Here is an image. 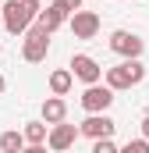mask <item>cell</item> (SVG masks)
<instances>
[{
    "mask_svg": "<svg viewBox=\"0 0 149 153\" xmlns=\"http://www.w3.org/2000/svg\"><path fill=\"white\" fill-rule=\"evenodd\" d=\"M43 11L39 0H7L0 7V25L11 32V36H25V29L36 22V14Z\"/></svg>",
    "mask_w": 149,
    "mask_h": 153,
    "instance_id": "cell-1",
    "label": "cell"
},
{
    "mask_svg": "<svg viewBox=\"0 0 149 153\" xmlns=\"http://www.w3.org/2000/svg\"><path fill=\"white\" fill-rule=\"evenodd\" d=\"M103 78H107V89L110 93H121V89H131V85H139L146 78V64L142 61H121V64L107 68Z\"/></svg>",
    "mask_w": 149,
    "mask_h": 153,
    "instance_id": "cell-2",
    "label": "cell"
},
{
    "mask_svg": "<svg viewBox=\"0 0 149 153\" xmlns=\"http://www.w3.org/2000/svg\"><path fill=\"white\" fill-rule=\"evenodd\" d=\"M46 53H50V32L32 22L25 29V39H21V57L29 64H39V61H46Z\"/></svg>",
    "mask_w": 149,
    "mask_h": 153,
    "instance_id": "cell-3",
    "label": "cell"
},
{
    "mask_svg": "<svg viewBox=\"0 0 149 153\" xmlns=\"http://www.w3.org/2000/svg\"><path fill=\"white\" fill-rule=\"evenodd\" d=\"M110 50L117 57H124V61H139L142 50H146V39H139L128 29H117V32H110Z\"/></svg>",
    "mask_w": 149,
    "mask_h": 153,
    "instance_id": "cell-4",
    "label": "cell"
},
{
    "mask_svg": "<svg viewBox=\"0 0 149 153\" xmlns=\"http://www.w3.org/2000/svg\"><path fill=\"white\" fill-rule=\"evenodd\" d=\"M78 103H82V111H89V114H107L114 103V93L107 89V85H85V93L78 96Z\"/></svg>",
    "mask_w": 149,
    "mask_h": 153,
    "instance_id": "cell-5",
    "label": "cell"
},
{
    "mask_svg": "<svg viewBox=\"0 0 149 153\" xmlns=\"http://www.w3.org/2000/svg\"><path fill=\"white\" fill-rule=\"evenodd\" d=\"M114 128H117V121L107 114H89L82 125H78V135H89L92 143L96 139H114Z\"/></svg>",
    "mask_w": 149,
    "mask_h": 153,
    "instance_id": "cell-6",
    "label": "cell"
},
{
    "mask_svg": "<svg viewBox=\"0 0 149 153\" xmlns=\"http://www.w3.org/2000/svg\"><path fill=\"white\" fill-rule=\"evenodd\" d=\"M68 71H71V78H82L85 85H96V82L103 78V68H100V64H96L89 53H74V57H71V68H68Z\"/></svg>",
    "mask_w": 149,
    "mask_h": 153,
    "instance_id": "cell-7",
    "label": "cell"
},
{
    "mask_svg": "<svg viewBox=\"0 0 149 153\" xmlns=\"http://www.w3.org/2000/svg\"><path fill=\"white\" fill-rule=\"evenodd\" d=\"M74 139H78V128L74 125H64V121L60 125H50V132H46V146L53 153H68L74 146Z\"/></svg>",
    "mask_w": 149,
    "mask_h": 153,
    "instance_id": "cell-8",
    "label": "cell"
},
{
    "mask_svg": "<svg viewBox=\"0 0 149 153\" xmlns=\"http://www.w3.org/2000/svg\"><path fill=\"white\" fill-rule=\"evenodd\" d=\"M68 25H71L74 39H92L100 32V14H92V11H74L71 18H68Z\"/></svg>",
    "mask_w": 149,
    "mask_h": 153,
    "instance_id": "cell-9",
    "label": "cell"
},
{
    "mask_svg": "<svg viewBox=\"0 0 149 153\" xmlns=\"http://www.w3.org/2000/svg\"><path fill=\"white\" fill-rule=\"evenodd\" d=\"M68 18H71V14H68V11L53 0L46 11H39V14H36V25H39V29H46V32H57L60 25H68Z\"/></svg>",
    "mask_w": 149,
    "mask_h": 153,
    "instance_id": "cell-10",
    "label": "cell"
},
{
    "mask_svg": "<svg viewBox=\"0 0 149 153\" xmlns=\"http://www.w3.org/2000/svg\"><path fill=\"white\" fill-rule=\"evenodd\" d=\"M64 117H68V103H64L60 96H46V100H43V121H46V125H60Z\"/></svg>",
    "mask_w": 149,
    "mask_h": 153,
    "instance_id": "cell-11",
    "label": "cell"
},
{
    "mask_svg": "<svg viewBox=\"0 0 149 153\" xmlns=\"http://www.w3.org/2000/svg\"><path fill=\"white\" fill-rule=\"evenodd\" d=\"M46 132H50L46 121H25L21 139H25V146H43V143H46Z\"/></svg>",
    "mask_w": 149,
    "mask_h": 153,
    "instance_id": "cell-12",
    "label": "cell"
},
{
    "mask_svg": "<svg viewBox=\"0 0 149 153\" xmlns=\"http://www.w3.org/2000/svg\"><path fill=\"white\" fill-rule=\"evenodd\" d=\"M71 71H68V68H57V71H50V93H53V96H68V93H71Z\"/></svg>",
    "mask_w": 149,
    "mask_h": 153,
    "instance_id": "cell-13",
    "label": "cell"
},
{
    "mask_svg": "<svg viewBox=\"0 0 149 153\" xmlns=\"http://www.w3.org/2000/svg\"><path fill=\"white\" fill-rule=\"evenodd\" d=\"M21 150H25L21 132H14V128H11V132H4V135H0V153H21Z\"/></svg>",
    "mask_w": 149,
    "mask_h": 153,
    "instance_id": "cell-14",
    "label": "cell"
},
{
    "mask_svg": "<svg viewBox=\"0 0 149 153\" xmlns=\"http://www.w3.org/2000/svg\"><path fill=\"white\" fill-rule=\"evenodd\" d=\"M117 153H149V143L146 139H128L124 146H117Z\"/></svg>",
    "mask_w": 149,
    "mask_h": 153,
    "instance_id": "cell-15",
    "label": "cell"
},
{
    "mask_svg": "<svg viewBox=\"0 0 149 153\" xmlns=\"http://www.w3.org/2000/svg\"><path fill=\"white\" fill-rule=\"evenodd\" d=\"M92 153H117V143L114 139H96L92 143Z\"/></svg>",
    "mask_w": 149,
    "mask_h": 153,
    "instance_id": "cell-16",
    "label": "cell"
},
{
    "mask_svg": "<svg viewBox=\"0 0 149 153\" xmlns=\"http://www.w3.org/2000/svg\"><path fill=\"white\" fill-rule=\"evenodd\" d=\"M57 4H60V7H64V11H68V14H74V11H78V7H82V0H57Z\"/></svg>",
    "mask_w": 149,
    "mask_h": 153,
    "instance_id": "cell-17",
    "label": "cell"
},
{
    "mask_svg": "<svg viewBox=\"0 0 149 153\" xmlns=\"http://www.w3.org/2000/svg\"><path fill=\"white\" fill-rule=\"evenodd\" d=\"M142 139H146V143H149V114L142 117Z\"/></svg>",
    "mask_w": 149,
    "mask_h": 153,
    "instance_id": "cell-18",
    "label": "cell"
},
{
    "mask_svg": "<svg viewBox=\"0 0 149 153\" xmlns=\"http://www.w3.org/2000/svg\"><path fill=\"white\" fill-rule=\"evenodd\" d=\"M21 153H46V146H25Z\"/></svg>",
    "mask_w": 149,
    "mask_h": 153,
    "instance_id": "cell-19",
    "label": "cell"
},
{
    "mask_svg": "<svg viewBox=\"0 0 149 153\" xmlns=\"http://www.w3.org/2000/svg\"><path fill=\"white\" fill-rule=\"evenodd\" d=\"M4 89H7V82H4V75H0V96H4Z\"/></svg>",
    "mask_w": 149,
    "mask_h": 153,
    "instance_id": "cell-20",
    "label": "cell"
},
{
    "mask_svg": "<svg viewBox=\"0 0 149 153\" xmlns=\"http://www.w3.org/2000/svg\"><path fill=\"white\" fill-rule=\"evenodd\" d=\"M0 50H4V46H0Z\"/></svg>",
    "mask_w": 149,
    "mask_h": 153,
    "instance_id": "cell-21",
    "label": "cell"
}]
</instances>
